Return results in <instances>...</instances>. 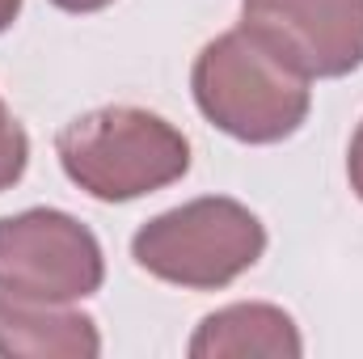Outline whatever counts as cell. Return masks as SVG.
I'll use <instances>...</instances> for the list:
<instances>
[{
  "label": "cell",
  "instance_id": "1",
  "mask_svg": "<svg viewBox=\"0 0 363 359\" xmlns=\"http://www.w3.org/2000/svg\"><path fill=\"white\" fill-rule=\"evenodd\" d=\"M64 174L101 203L165 190L190 170V140L140 106H101L72 118L55 140Z\"/></svg>",
  "mask_w": 363,
  "mask_h": 359
},
{
  "label": "cell",
  "instance_id": "2",
  "mask_svg": "<svg viewBox=\"0 0 363 359\" xmlns=\"http://www.w3.org/2000/svg\"><path fill=\"white\" fill-rule=\"evenodd\" d=\"M190 89L207 123L241 144H279L296 136L313 106L308 81L245 30H228L199 51Z\"/></svg>",
  "mask_w": 363,
  "mask_h": 359
},
{
  "label": "cell",
  "instance_id": "3",
  "mask_svg": "<svg viewBox=\"0 0 363 359\" xmlns=\"http://www.w3.org/2000/svg\"><path fill=\"white\" fill-rule=\"evenodd\" d=\"M262 254H267L262 220L245 203L224 194L190 199L174 211L152 216L131 241V258L152 279L178 283L190 292L228 287Z\"/></svg>",
  "mask_w": 363,
  "mask_h": 359
},
{
  "label": "cell",
  "instance_id": "4",
  "mask_svg": "<svg viewBox=\"0 0 363 359\" xmlns=\"http://www.w3.org/2000/svg\"><path fill=\"white\" fill-rule=\"evenodd\" d=\"M106 279V258L89 228L55 207H30L0 220V287L26 300L72 304Z\"/></svg>",
  "mask_w": 363,
  "mask_h": 359
},
{
  "label": "cell",
  "instance_id": "5",
  "mask_svg": "<svg viewBox=\"0 0 363 359\" xmlns=\"http://www.w3.org/2000/svg\"><path fill=\"white\" fill-rule=\"evenodd\" d=\"M241 30L304 81L363 64V0H241Z\"/></svg>",
  "mask_w": 363,
  "mask_h": 359
},
{
  "label": "cell",
  "instance_id": "6",
  "mask_svg": "<svg viewBox=\"0 0 363 359\" xmlns=\"http://www.w3.org/2000/svg\"><path fill=\"white\" fill-rule=\"evenodd\" d=\"M0 355L4 359H93L101 355V338L93 317L68 309V304H47V300H26L0 287Z\"/></svg>",
  "mask_w": 363,
  "mask_h": 359
},
{
  "label": "cell",
  "instance_id": "7",
  "mask_svg": "<svg viewBox=\"0 0 363 359\" xmlns=\"http://www.w3.org/2000/svg\"><path fill=\"white\" fill-rule=\"evenodd\" d=\"M194 359H245V355H267V359H296L304 355L296 321L274 309V304H228L211 317L199 321L190 338Z\"/></svg>",
  "mask_w": 363,
  "mask_h": 359
},
{
  "label": "cell",
  "instance_id": "8",
  "mask_svg": "<svg viewBox=\"0 0 363 359\" xmlns=\"http://www.w3.org/2000/svg\"><path fill=\"white\" fill-rule=\"evenodd\" d=\"M26 165H30V136L0 97V190H13L26 178Z\"/></svg>",
  "mask_w": 363,
  "mask_h": 359
},
{
  "label": "cell",
  "instance_id": "9",
  "mask_svg": "<svg viewBox=\"0 0 363 359\" xmlns=\"http://www.w3.org/2000/svg\"><path fill=\"white\" fill-rule=\"evenodd\" d=\"M347 174H351V190L363 199V123L355 127V140H351V153H347Z\"/></svg>",
  "mask_w": 363,
  "mask_h": 359
},
{
  "label": "cell",
  "instance_id": "10",
  "mask_svg": "<svg viewBox=\"0 0 363 359\" xmlns=\"http://www.w3.org/2000/svg\"><path fill=\"white\" fill-rule=\"evenodd\" d=\"M55 9H64V13H97V9H106V4H114V0H51Z\"/></svg>",
  "mask_w": 363,
  "mask_h": 359
},
{
  "label": "cell",
  "instance_id": "11",
  "mask_svg": "<svg viewBox=\"0 0 363 359\" xmlns=\"http://www.w3.org/2000/svg\"><path fill=\"white\" fill-rule=\"evenodd\" d=\"M17 13H21V0H0V34L17 21Z\"/></svg>",
  "mask_w": 363,
  "mask_h": 359
}]
</instances>
